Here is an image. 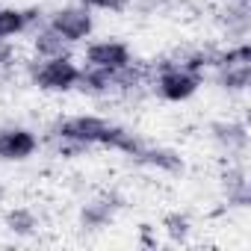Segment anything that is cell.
<instances>
[{
    "mask_svg": "<svg viewBox=\"0 0 251 251\" xmlns=\"http://www.w3.org/2000/svg\"><path fill=\"white\" fill-rule=\"evenodd\" d=\"M242 3H248V0H242Z\"/></svg>",
    "mask_w": 251,
    "mask_h": 251,
    "instance_id": "obj_16",
    "label": "cell"
},
{
    "mask_svg": "<svg viewBox=\"0 0 251 251\" xmlns=\"http://www.w3.org/2000/svg\"><path fill=\"white\" fill-rule=\"evenodd\" d=\"M166 230H169L175 239H180V236H186V230H189V222H186L183 216H169V219H166Z\"/></svg>",
    "mask_w": 251,
    "mask_h": 251,
    "instance_id": "obj_15",
    "label": "cell"
},
{
    "mask_svg": "<svg viewBox=\"0 0 251 251\" xmlns=\"http://www.w3.org/2000/svg\"><path fill=\"white\" fill-rule=\"evenodd\" d=\"M56 139L62 142H71V145H106V148H115V151H124V154H136L142 145L133 139V133H127L118 124L106 121V118H98V115H71V118H62L56 124Z\"/></svg>",
    "mask_w": 251,
    "mask_h": 251,
    "instance_id": "obj_1",
    "label": "cell"
},
{
    "mask_svg": "<svg viewBox=\"0 0 251 251\" xmlns=\"http://www.w3.org/2000/svg\"><path fill=\"white\" fill-rule=\"evenodd\" d=\"M6 225H9V230H15V233H21V236H30V233L36 230V216H33L30 210H12V213L6 216Z\"/></svg>",
    "mask_w": 251,
    "mask_h": 251,
    "instance_id": "obj_13",
    "label": "cell"
},
{
    "mask_svg": "<svg viewBox=\"0 0 251 251\" xmlns=\"http://www.w3.org/2000/svg\"><path fill=\"white\" fill-rule=\"evenodd\" d=\"M86 9H103V12H118L127 6V0H83Z\"/></svg>",
    "mask_w": 251,
    "mask_h": 251,
    "instance_id": "obj_14",
    "label": "cell"
},
{
    "mask_svg": "<svg viewBox=\"0 0 251 251\" xmlns=\"http://www.w3.org/2000/svg\"><path fill=\"white\" fill-rule=\"evenodd\" d=\"M83 68L71 56H48L33 68V83L45 92H71L80 83Z\"/></svg>",
    "mask_w": 251,
    "mask_h": 251,
    "instance_id": "obj_2",
    "label": "cell"
},
{
    "mask_svg": "<svg viewBox=\"0 0 251 251\" xmlns=\"http://www.w3.org/2000/svg\"><path fill=\"white\" fill-rule=\"evenodd\" d=\"M213 130H216V139L227 148H245V142H248V133L242 124H216Z\"/></svg>",
    "mask_w": 251,
    "mask_h": 251,
    "instance_id": "obj_12",
    "label": "cell"
},
{
    "mask_svg": "<svg viewBox=\"0 0 251 251\" xmlns=\"http://www.w3.org/2000/svg\"><path fill=\"white\" fill-rule=\"evenodd\" d=\"M112 213H115L112 198L92 201V204H86V207H83V225H89V227H100V225H106V222L112 219Z\"/></svg>",
    "mask_w": 251,
    "mask_h": 251,
    "instance_id": "obj_10",
    "label": "cell"
},
{
    "mask_svg": "<svg viewBox=\"0 0 251 251\" xmlns=\"http://www.w3.org/2000/svg\"><path fill=\"white\" fill-rule=\"evenodd\" d=\"M39 148V139L24 130V127H6L0 130V160L6 163H24L36 154Z\"/></svg>",
    "mask_w": 251,
    "mask_h": 251,
    "instance_id": "obj_6",
    "label": "cell"
},
{
    "mask_svg": "<svg viewBox=\"0 0 251 251\" xmlns=\"http://www.w3.org/2000/svg\"><path fill=\"white\" fill-rule=\"evenodd\" d=\"M198 89H201V71H189L180 62L163 68V74L157 77V95L163 100H172V103L189 100Z\"/></svg>",
    "mask_w": 251,
    "mask_h": 251,
    "instance_id": "obj_3",
    "label": "cell"
},
{
    "mask_svg": "<svg viewBox=\"0 0 251 251\" xmlns=\"http://www.w3.org/2000/svg\"><path fill=\"white\" fill-rule=\"evenodd\" d=\"M36 53H39L42 59H48V56H68V42H65L59 33H53L50 27H45V30L36 36Z\"/></svg>",
    "mask_w": 251,
    "mask_h": 251,
    "instance_id": "obj_8",
    "label": "cell"
},
{
    "mask_svg": "<svg viewBox=\"0 0 251 251\" xmlns=\"http://www.w3.org/2000/svg\"><path fill=\"white\" fill-rule=\"evenodd\" d=\"M53 33H59L68 45H74V42H83V39H89V33H92V27H95V18H92V12L80 3V6H65V9H56L53 15H50V24H48Z\"/></svg>",
    "mask_w": 251,
    "mask_h": 251,
    "instance_id": "obj_4",
    "label": "cell"
},
{
    "mask_svg": "<svg viewBox=\"0 0 251 251\" xmlns=\"http://www.w3.org/2000/svg\"><path fill=\"white\" fill-rule=\"evenodd\" d=\"M139 163H145V166H154V169H166V172H177L180 169V157H175L172 151H163V148H139L136 154H133Z\"/></svg>",
    "mask_w": 251,
    "mask_h": 251,
    "instance_id": "obj_7",
    "label": "cell"
},
{
    "mask_svg": "<svg viewBox=\"0 0 251 251\" xmlns=\"http://www.w3.org/2000/svg\"><path fill=\"white\" fill-rule=\"evenodd\" d=\"M251 80V65H225L219 68V83L225 89H233V92H242Z\"/></svg>",
    "mask_w": 251,
    "mask_h": 251,
    "instance_id": "obj_11",
    "label": "cell"
},
{
    "mask_svg": "<svg viewBox=\"0 0 251 251\" xmlns=\"http://www.w3.org/2000/svg\"><path fill=\"white\" fill-rule=\"evenodd\" d=\"M30 24V12L24 9H0V39H12L18 33H24Z\"/></svg>",
    "mask_w": 251,
    "mask_h": 251,
    "instance_id": "obj_9",
    "label": "cell"
},
{
    "mask_svg": "<svg viewBox=\"0 0 251 251\" xmlns=\"http://www.w3.org/2000/svg\"><path fill=\"white\" fill-rule=\"evenodd\" d=\"M86 62L89 68H98V71H121V68H127L133 65L130 62V48L124 45V42H115V39H106V42H95L89 45L86 50Z\"/></svg>",
    "mask_w": 251,
    "mask_h": 251,
    "instance_id": "obj_5",
    "label": "cell"
}]
</instances>
